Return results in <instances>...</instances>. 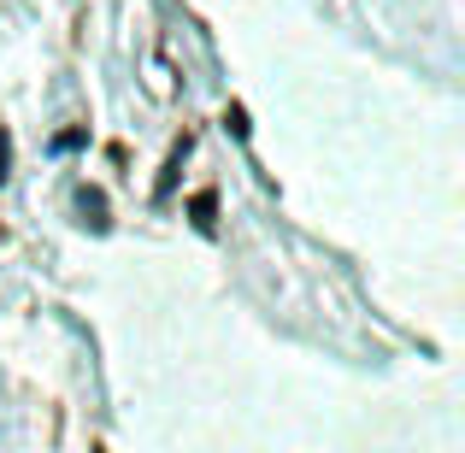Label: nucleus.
<instances>
[{"label":"nucleus","instance_id":"nucleus-3","mask_svg":"<svg viewBox=\"0 0 465 453\" xmlns=\"http://www.w3.org/2000/svg\"><path fill=\"white\" fill-rule=\"evenodd\" d=\"M224 124H230V136H248V113H242V106H230Z\"/></svg>","mask_w":465,"mask_h":453},{"label":"nucleus","instance_id":"nucleus-2","mask_svg":"<svg viewBox=\"0 0 465 453\" xmlns=\"http://www.w3.org/2000/svg\"><path fill=\"white\" fill-rule=\"evenodd\" d=\"M189 218H194V230H213V224H218V194L201 189V194L189 201Z\"/></svg>","mask_w":465,"mask_h":453},{"label":"nucleus","instance_id":"nucleus-4","mask_svg":"<svg viewBox=\"0 0 465 453\" xmlns=\"http://www.w3.org/2000/svg\"><path fill=\"white\" fill-rule=\"evenodd\" d=\"M6 177H12V136L0 130V182H6Z\"/></svg>","mask_w":465,"mask_h":453},{"label":"nucleus","instance_id":"nucleus-1","mask_svg":"<svg viewBox=\"0 0 465 453\" xmlns=\"http://www.w3.org/2000/svg\"><path fill=\"white\" fill-rule=\"evenodd\" d=\"M77 212L89 230H106V194L101 189H77Z\"/></svg>","mask_w":465,"mask_h":453}]
</instances>
